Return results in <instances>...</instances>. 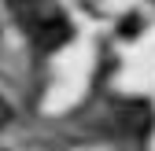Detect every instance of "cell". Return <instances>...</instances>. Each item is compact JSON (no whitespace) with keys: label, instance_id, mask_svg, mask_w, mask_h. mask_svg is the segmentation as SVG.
<instances>
[{"label":"cell","instance_id":"6da1fadb","mask_svg":"<svg viewBox=\"0 0 155 151\" xmlns=\"http://www.w3.org/2000/svg\"><path fill=\"white\" fill-rule=\"evenodd\" d=\"M8 11L15 15L18 30L33 41V48H41V52H55L74 33L67 11L55 0H8Z\"/></svg>","mask_w":155,"mask_h":151},{"label":"cell","instance_id":"7a4b0ae2","mask_svg":"<svg viewBox=\"0 0 155 151\" xmlns=\"http://www.w3.org/2000/svg\"><path fill=\"white\" fill-rule=\"evenodd\" d=\"M11 122V107H8V100H0V129H4Z\"/></svg>","mask_w":155,"mask_h":151}]
</instances>
